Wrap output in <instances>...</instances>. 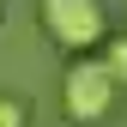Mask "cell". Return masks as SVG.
I'll list each match as a JSON object with an SVG mask.
<instances>
[{
    "label": "cell",
    "instance_id": "obj_3",
    "mask_svg": "<svg viewBox=\"0 0 127 127\" xmlns=\"http://www.w3.org/2000/svg\"><path fill=\"white\" fill-rule=\"evenodd\" d=\"M103 61H109V73L127 85V36H109V49H103Z\"/></svg>",
    "mask_w": 127,
    "mask_h": 127
},
{
    "label": "cell",
    "instance_id": "obj_4",
    "mask_svg": "<svg viewBox=\"0 0 127 127\" xmlns=\"http://www.w3.org/2000/svg\"><path fill=\"white\" fill-rule=\"evenodd\" d=\"M0 127H30V109L18 97H0Z\"/></svg>",
    "mask_w": 127,
    "mask_h": 127
},
{
    "label": "cell",
    "instance_id": "obj_1",
    "mask_svg": "<svg viewBox=\"0 0 127 127\" xmlns=\"http://www.w3.org/2000/svg\"><path fill=\"white\" fill-rule=\"evenodd\" d=\"M36 18H42V30H49V42L67 49V55H85V49H97V42L109 36L103 0H36Z\"/></svg>",
    "mask_w": 127,
    "mask_h": 127
},
{
    "label": "cell",
    "instance_id": "obj_2",
    "mask_svg": "<svg viewBox=\"0 0 127 127\" xmlns=\"http://www.w3.org/2000/svg\"><path fill=\"white\" fill-rule=\"evenodd\" d=\"M115 91H121V79L109 73V61H73L67 79H61V109L79 121V127H91V121H103L109 109H115Z\"/></svg>",
    "mask_w": 127,
    "mask_h": 127
}]
</instances>
